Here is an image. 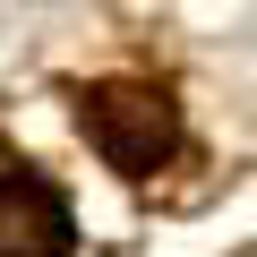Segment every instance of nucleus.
Instances as JSON below:
<instances>
[{"label":"nucleus","instance_id":"f257e3e1","mask_svg":"<svg viewBox=\"0 0 257 257\" xmlns=\"http://www.w3.org/2000/svg\"><path fill=\"white\" fill-rule=\"evenodd\" d=\"M86 128H94L103 163L128 172V180H146V172H163L180 155V103L163 86H146V77H103L86 94Z\"/></svg>","mask_w":257,"mask_h":257},{"label":"nucleus","instance_id":"f03ea898","mask_svg":"<svg viewBox=\"0 0 257 257\" xmlns=\"http://www.w3.org/2000/svg\"><path fill=\"white\" fill-rule=\"evenodd\" d=\"M69 206L52 180L35 172H9L0 180V257H69Z\"/></svg>","mask_w":257,"mask_h":257}]
</instances>
